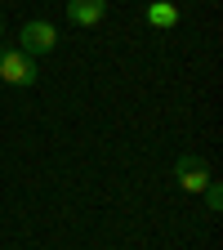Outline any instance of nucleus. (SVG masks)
<instances>
[{"mask_svg":"<svg viewBox=\"0 0 223 250\" xmlns=\"http://www.w3.org/2000/svg\"><path fill=\"white\" fill-rule=\"evenodd\" d=\"M0 36H5V18H0Z\"/></svg>","mask_w":223,"mask_h":250,"instance_id":"nucleus-7","label":"nucleus"},{"mask_svg":"<svg viewBox=\"0 0 223 250\" xmlns=\"http://www.w3.org/2000/svg\"><path fill=\"white\" fill-rule=\"evenodd\" d=\"M0 81L18 85V89H31L41 81V67H36V58L22 54V49H0Z\"/></svg>","mask_w":223,"mask_h":250,"instance_id":"nucleus-1","label":"nucleus"},{"mask_svg":"<svg viewBox=\"0 0 223 250\" xmlns=\"http://www.w3.org/2000/svg\"><path fill=\"white\" fill-rule=\"evenodd\" d=\"M67 18L76 27H99L107 18V0H67Z\"/></svg>","mask_w":223,"mask_h":250,"instance_id":"nucleus-4","label":"nucleus"},{"mask_svg":"<svg viewBox=\"0 0 223 250\" xmlns=\"http://www.w3.org/2000/svg\"><path fill=\"white\" fill-rule=\"evenodd\" d=\"M174 183L183 188V192H205V183H210V166L201 161V156H192V152H187V156H179V161H174Z\"/></svg>","mask_w":223,"mask_h":250,"instance_id":"nucleus-3","label":"nucleus"},{"mask_svg":"<svg viewBox=\"0 0 223 250\" xmlns=\"http://www.w3.org/2000/svg\"><path fill=\"white\" fill-rule=\"evenodd\" d=\"M201 197H205V210H210V214H219V210H223V188H219V179H210V183H205V192H201Z\"/></svg>","mask_w":223,"mask_h":250,"instance_id":"nucleus-6","label":"nucleus"},{"mask_svg":"<svg viewBox=\"0 0 223 250\" xmlns=\"http://www.w3.org/2000/svg\"><path fill=\"white\" fill-rule=\"evenodd\" d=\"M147 22H152L156 31L179 27V5H174V0H152V5H147Z\"/></svg>","mask_w":223,"mask_h":250,"instance_id":"nucleus-5","label":"nucleus"},{"mask_svg":"<svg viewBox=\"0 0 223 250\" xmlns=\"http://www.w3.org/2000/svg\"><path fill=\"white\" fill-rule=\"evenodd\" d=\"M54 45H58V31H54V22H45V18H31V22H22L18 27V49L22 54H54Z\"/></svg>","mask_w":223,"mask_h":250,"instance_id":"nucleus-2","label":"nucleus"}]
</instances>
